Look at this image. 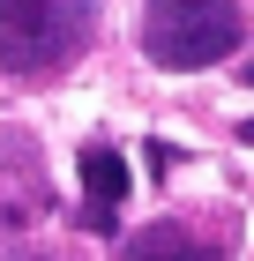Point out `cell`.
I'll return each instance as SVG.
<instances>
[{
  "label": "cell",
  "instance_id": "obj_3",
  "mask_svg": "<svg viewBox=\"0 0 254 261\" xmlns=\"http://www.w3.org/2000/svg\"><path fill=\"white\" fill-rule=\"evenodd\" d=\"M120 201H127V164H120V149H105V142L82 149V209H75V224L105 239V231L120 224V217H112Z\"/></svg>",
  "mask_w": 254,
  "mask_h": 261
},
{
  "label": "cell",
  "instance_id": "obj_7",
  "mask_svg": "<svg viewBox=\"0 0 254 261\" xmlns=\"http://www.w3.org/2000/svg\"><path fill=\"white\" fill-rule=\"evenodd\" d=\"M247 82H254V60H247Z\"/></svg>",
  "mask_w": 254,
  "mask_h": 261
},
{
  "label": "cell",
  "instance_id": "obj_6",
  "mask_svg": "<svg viewBox=\"0 0 254 261\" xmlns=\"http://www.w3.org/2000/svg\"><path fill=\"white\" fill-rule=\"evenodd\" d=\"M239 142H247V149H254V120H247V127H239Z\"/></svg>",
  "mask_w": 254,
  "mask_h": 261
},
{
  "label": "cell",
  "instance_id": "obj_5",
  "mask_svg": "<svg viewBox=\"0 0 254 261\" xmlns=\"http://www.w3.org/2000/svg\"><path fill=\"white\" fill-rule=\"evenodd\" d=\"M120 261H224V254L202 246V239H187L179 224H150V231H135V239L120 246Z\"/></svg>",
  "mask_w": 254,
  "mask_h": 261
},
{
  "label": "cell",
  "instance_id": "obj_1",
  "mask_svg": "<svg viewBox=\"0 0 254 261\" xmlns=\"http://www.w3.org/2000/svg\"><path fill=\"white\" fill-rule=\"evenodd\" d=\"M142 53L172 75H195L239 53V0H150Z\"/></svg>",
  "mask_w": 254,
  "mask_h": 261
},
{
  "label": "cell",
  "instance_id": "obj_4",
  "mask_svg": "<svg viewBox=\"0 0 254 261\" xmlns=\"http://www.w3.org/2000/svg\"><path fill=\"white\" fill-rule=\"evenodd\" d=\"M45 209V172H38V149L30 142H8V164H0V231H22L38 224Z\"/></svg>",
  "mask_w": 254,
  "mask_h": 261
},
{
  "label": "cell",
  "instance_id": "obj_2",
  "mask_svg": "<svg viewBox=\"0 0 254 261\" xmlns=\"http://www.w3.org/2000/svg\"><path fill=\"white\" fill-rule=\"evenodd\" d=\"M98 0H0V67L8 75H45L90 38Z\"/></svg>",
  "mask_w": 254,
  "mask_h": 261
},
{
  "label": "cell",
  "instance_id": "obj_8",
  "mask_svg": "<svg viewBox=\"0 0 254 261\" xmlns=\"http://www.w3.org/2000/svg\"><path fill=\"white\" fill-rule=\"evenodd\" d=\"M30 261H38V254H30Z\"/></svg>",
  "mask_w": 254,
  "mask_h": 261
}]
</instances>
